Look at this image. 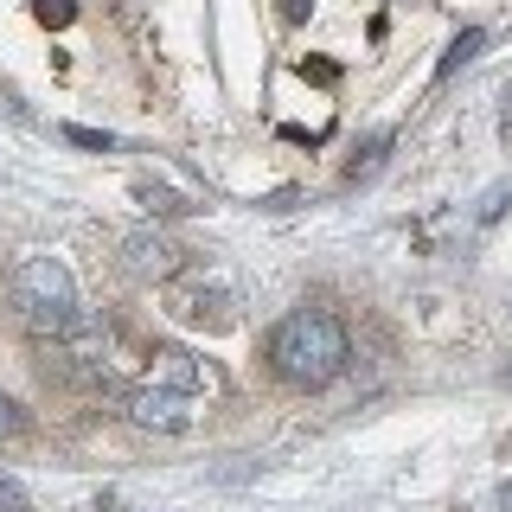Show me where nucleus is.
Returning <instances> with one entry per match:
<instances>
[{
    "instance_id": "ddd939ff",
    "label": "nucleus",
    "mask_w": 512,
    "mask_h": 512,
    "mask_svg": "<svg viewBox=\"0 0 512 512\" xmlns=\"http://www.w3.org/2000/svg\"><path fill=\"white\" fill-rule=\"evenodd\" d=\"M308 13H314V0H282V20H295V26H301Z\"/></svg>"
},
{
    "instance_id": "9b49d317",
    "label": "nucleus",
    "mask_w": 512,
    "mask_h": 512,
    "mask_svg": "<svg viewBox=\"0 0 512 512\" xmlns=\"http://www.w3.org/2000/svg\"><path fill=\"white\" fill-rule=\"evenodd\" d=\"M0 512H32V493L13 474H0Z\"/></svg>"
},
{
    "instance_id": "f8f14e48",
    "label": "nucleus",
    "mask_w": 512,
    "mask_h": 512,
    "mask_svg": "<svg viewBox=\"0 0 512 512\" xmlns=\"http://www.w3.org/2000/svg\"><path fill=\"white\" fill-rule=\"evenodd\" d=\"M39 20H45V26H71L77 7H71V0H39Z\"/></svg>"
},
{
    "instance_id": "f257e3e1",
    "label": "nucleus",
    "mask_w": 512,
    "mask_h": 512,
    "mask_svg": "<svg viewBox=\"0 0 512 512\" xmlns=\"http://www.w3.org/2000/svg\"><path fill=\"white\" fill-rule=\"evenodd\" d=\"M263 352H269V372H276L282 384H295V391H320V384H333L352 365L346 327L327 308L282 314L276 327H269V346Z\"/></svg>"
},
{
    "instance_id": "7ed1b4c3",
    "label": "nucleus",
    "mask_w": 512,
    "mask_h": 512,
    "mask_svg": "<svg viewBox=\"0 0 512 512\" xmlns=\"http://www.w3.org/2000/svg\"><path fill=\"white\" fill-rule=\"evenodd\" d=\"M173 314H180L186 327H205V333L237 327V301L224 295V288H212V282H186V288H173Z\"/></svg>"
},
{
    "instance_id": "20e7f679",
    "label": "nucleus",
    "mask_w": 512,
    "mask_h": 512,
    "mask_svg": "<svg viewBox=\"0 0 512 512\" xmlns=\"http://www.w3.org/2000/svg\"><path fill=\"white\" fill-rule=\"evenodd\" d=\"M148 384H167V391H186V397H199V391H212L218 372L205 359H192V352L180 346H167V352H154V365H148Z\"/></svg>"
},
{
    "instance_id": "f03ea898",
    "label": "nucleus",
    "mask_w": 512,
    "mask_h": 512,
    "mask_svg": "<svg viewBox=\"0 0 512 512\" xmlns=\"http://www.w3.org/2000/svg\"><path fill=\"white\" fill-rule=\"evenodd\" d=\"M122 416L141 423V429H160V436H186V429L199 423V410H192L186 391H167V384H148V378L122 391Z\"/></svg>"
},
{
    "instance_id": "0eeeda50",
    "label": "nucleus",
    "mask_w": 512,
    "mask_h": 512,
    "mask_svg": "<svg viewBox=\"0 0 512 512\" xmlns=\"http://www.w3.org/2000/svg\"><path fill=\"white\" fill-rule=\"evenodd\" d=\"M480 45H487V32H480V26H468V32H461V39H455V45H448V52H442L436 77H455L461 64H474V58H480Z\"/></svg>"
},
{
    "instance_id": "1a4fd4ad",
    "label": "nucleus",
    "mask_w": 512,
    "mask_h": 512,
    "mask_svg": "<svg viewBox=\"0 0 512 512\" xmlns=\"http://www.w3.org/2000/svg\"><path fill=\"white\" fill-rule=\"evenodd\" d=\"M58 135H64V141H77V148H96V154L116 148V135H109V128H77V122H64Z\"/></svg>"
},
{
    "instance_id": "6e6552de",
    "label": "nucleus",
    "mask_w": 512,
    "mask_h": 512,
    "mask_svg": "<svg viewBox=\"0 0 512 512\" xmlns=\"http://www.w3.org/2000/svg\"><path fill=\"white\" fill-rule=\"evenodd\" d=\"M135 199H141V205H148V212H154V218H173V212H192V205L180 199V192H167V186H154V180H141V186H135Z\"/></svg>"
},
{
    "instance_id": "9d476101",
    "label": "nucleus",
    "mask_w": 512,
    "mask_h": 512,
    "mask_svg": "<svg viewBox=\"0 0 512 512\" xmlns=\"http://www.w3.org/2000/svg\"><path fill=\"white\" fill-rule=\"evenodd\" d=\"M20 436H26V410L13 404L7 391H0V448H7V442H20Z\"/></svg>"
},
{
    "instance_id": "423d86ee",
    "label": "nucleus",
    "mask_w": 512,
    "mask_h": 512,
    "mask_svg": "<svg viewBox=\"0 0 512 512\" xmlns=\"http://www.w3.org/2000/svg\"><path fill=\"white\" fill-rule=\"evenodd\" d=\"M384 154H391V128H378V135H372L359 154L346 160V180H352V186H365V180H372V173L384 167Z\"/></svg>"
},
{
    "instance_id": "39448f33",
    "label": "nucleus",
    "mask_w": 512,
    "mask_h": 512,
    "mask_svg": "<svg viewBox=\"0 0 512 512\" xmlns=\"http://www.w3.org/2000/svg\"><path fill=\"white\" fill-rule=\"evenodd\" d=\"M128 263H135V276L167 282V276L186 269V250L173 244V237H160V231H135V237H128Z\"/></svg>"
}]
</instances>
